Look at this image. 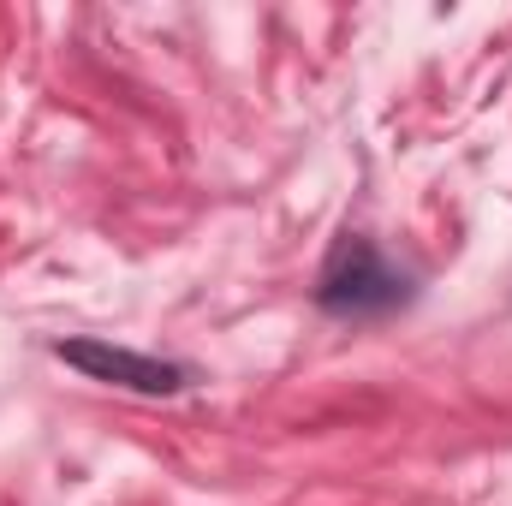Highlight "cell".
Returning <instances> with one entry per match:
<instances>
[{"label":"cell","mask_w":512,"mask_h":506,"mask_svg":"<svg viewBox=\"0 0 512 506\" xmlns=\"http://www.w3.org/2000/svg\"><path fill=\"white\" fill-rule=\"evenodd\" d=\"M60 364L84 370L90 381H108V387H131V393H179L191 370L185 364H161V358H143V352H120V346H96V340H60L54 346Z\"/></svg>","instance_id":"2"},{"label":"cell","mask_w":512,"mask_h":506,"mask_svg":"<svg viewBox=\"0 0 512 506\" xmlns=\"http://www.w3.org/2000/svg\"><path fill=\"white\" fill-rule=\"evenodd\" d=\"M411 298V274H399L370 239H340L322 280H316V304L340 322H376L393 316Z\"/></svg>","instance_id":"1"}]
</instances>
